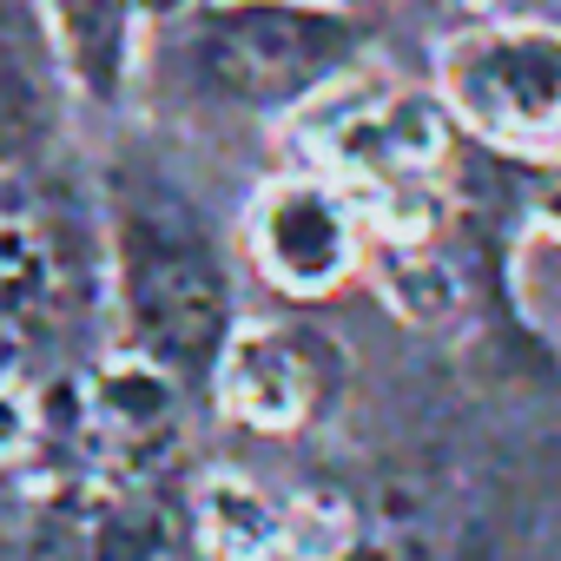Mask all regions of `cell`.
Masks as SVG:
<instances>
[{
	"label": "cell",
	"mask_w": 561,
	"mask_h": 561,
	"mask_svg": "<svg viewBox=\"0 0 561 561\" xmlns=\"http://www.w3.org/2000/svg\"><path fill=\"white\" fill-rule=\"evenodd\" d=\"M211 390H218V410L244 430H298L305 410H311V370L305 357L291 351L285 331L271 324H238L218 351V370H211Z\"/></svg>",
	"instance_id": "5"
},
{
	"label": "cell",
	"mask_w": 561,
	"mask_h": 561,
	"mask_svg": "<svg viewBox=\"0 0 561 561\" xmlns=\"http://www.w3.org/2000/svg\"><path fill=\"white\" fill-rule=\"evenodd\" d=\"M205 561H285V502H271L238 469H205L192 495Z\"/></svg>",
	"instance_id": "6"
},
{
	"label": "cell",
	"mask_w": 561,
	"mask_h": 561,
	"mask_svg": "<svg viewBox=\"0 0 561 561\" xmlns=\"http://www.w3.org/2000/svg\"><path fill=\"white\" fill-rule=\"evenodd\" d=\"M357 541V515L337 489H298L285 502V561H344Z\"/></svg>",
	"instance_id": "9"
},
{
	"label": "cell",
	"mask_w": 561,
	"mask_h": 561,
	"mask_svg": "<svg viewBox=\"0 0 561 561\" xmlns=\"http://www.w3.org/2000/svg\"><path fill=\"white\" fill-rule=\"evenodd\" d=\"M528 218H535L541 231H554V238H561V172H548V179L528 192Z\"/></svg>",
	"instance_id": "12"
},
{
	"label": "cell",
	"mask_w": 561,
	"mask_h": 561,
	"mask_svg": "<svg viewBox=\"0 0 561 561\" xmlns=\"http://www.w3.org/2000/svg\"><path fill=\"white\" fill-rule=\"evenodd\" d=\"M87 416L113 443H152L179 423V390L159 364L146 357H113L87 377Z\"/></svg>",
	"instance_id": "7"
},
{
	"label": "cell",
	"mask_w": 561,
	"mask_h": 561,
	"mask_svg": "<svg viewBox=\"0 0 561 561\" xmlns=\"http://www.w3.org/2000/svg\"><path fill=\"white\" fill-rule=\"evenodd\" d=\"M364 211L357 198L331 179V172H291L271 179L251 198L244 238H251V264L264 271L271 291L285 298H331L364 257Z\"/></svg>",
	"instance_id": "3"
},
{
	"label": "cell",
	"mask_w": 561,
	"mask_h": 561,
	"mask_svg": "<svg viewBox=\"0 0 561 561\" xmlns=\"http://www.w3.org/2000/svg\"><path fill=\"white\" fill-rule=\"evenodd\" d=\"M41 443V397L27 383L21 344L0 337V462H21Z\"/></svg>",
	"instance_id": "11"
},
{
	"label": "cell",
	"mask_w": 561,
	"mask_h": 561,
	"mask_svg": "<svg viewBox=\"0 0 561 561\" xmlns=\"http://www.w3.org/2000/svg\"><path fill=\"white\" fill-rule=\"evenodd\" d=\"M337 41V21L318 8H231L218 21V73L244 93H311Z\"/></svg>",
	"instance_id": "4"
},
{
	"label": "cell",
	"mask_w": 561,
	"mask_h": 561,
	"mask_svg": "<svg viewBox=\"0 0 561 561\" xmlns=\"http://www.w3.org/2000/svg\"><path fill=\"white\" fill-rule=\"evenodd\" d=\"M449 113L508 152L561 146V27H476L443 47Z\"/></svg>",
	"instance_id": "2"
},
{
	"label": "cell",
	"mask_w": 561,
	"mask_h": 561,
	"mask_svg": "<svg viewBox=\"0 0 561 561\" xmlns=\"http://www.w3.org/2000/svg\"><path fill=\"white\" fill-rule=\"evenodd\" d=\"M60 27H67L73 67L93 87H113L126 60V0H60Z\"/></svg>",
	"instance_id": "10"
},
{
	"label": "cell",
	"mask_w": 561,
	"mask_h": 561,
	"mask_svg": "<svg viewBox=\"0 0 561 561\" xmlns=\"http://www.w3.org/2000/svg\"><path fill=\"white\" fill-rule=\"evenodd\" d=\"M305 152L357 198L377 238H430V172L449 152L436 100L403 87H324L305 113Z\"/></svg>",
	"instance_id": "1"
},
{
	"label": "cell",
	"mask_w": 561,
	"mask_h": 561,
	"mask_svg": "<svg viewBox=\"0 0 561 561\" xmlns=\"http://www.w3.org/2000/svg\"><path fill=\"white\" fill-rule=\"evenodd\" d=\"M377 291L410 324H443L462 305V277L430 238H377Z\"/></svg>",
	"instance_id": "8"
}]
</instances>
